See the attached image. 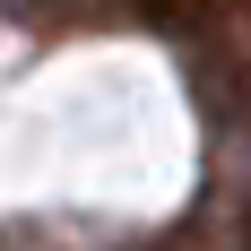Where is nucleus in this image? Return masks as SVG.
<instances>
[{
	"mask_svg": "<svg viewBox=\"0 0 251 251\" xmlns=\"http://www.w3.org/2000/svg\"><path fill=\"white\" fill-rule=\"evenodd\" d=\"M165 18L174 26H243L251 0H165Z\"/></svg>",
	"mask_w": 251,
	"mask_h": 251,
	"instance_id": "obj_1",
	"label": "nucleus"
}]
</instances>
